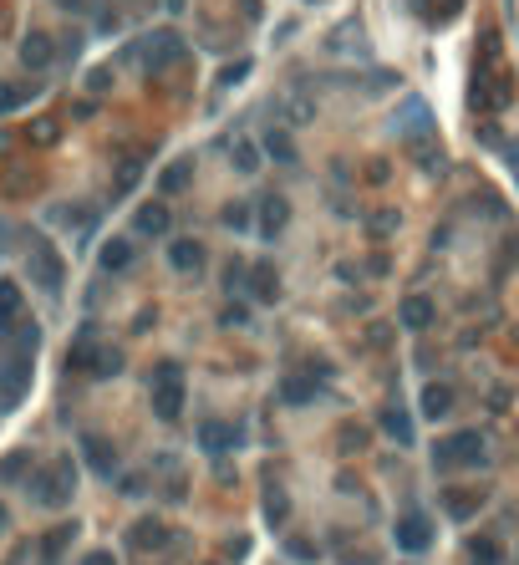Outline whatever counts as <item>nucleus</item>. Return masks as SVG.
<instances>
[{"label": "nucleus", "mask_w": 519, "mask_h": 565, "mask_svg": "<svg viewBox=\"0 0 519 565\" xmlns=\"http://www.w3.org/2000/svg\"><path fill=\"white\" fill-rule=\"evenodd\" d=\"M382 428H387L397 443H412V423H408V413L402 408H382Z\"/></svg>", "instance_id": "28"}, {"label": "nucleus", "mask_w": 519, "mask_h": 565, "mask_svg": "<svg viewBox=\"0 0 519 565\" xmlns=\"http://www.w3.org/2000/svg\"><path fill=\"white\" fill-rule=\"evenodd\" d=\"M87 87H92V92H108V87H112V72H108V66L87 72Z\"/></svg>", "instance_id": "45"}, {"label": "nucleus", "mask_w": 519, "mask_h": 565, "mask_svg": "<svg viewBox=\"0 0 519 565\" xmlns=\"http://www.w3.org/2000/svg\"><path fill=\"white\" fill-rule=\"evenodd\" d=\"M397 545L402 550H412V555H418V550H428V540H433V519L428 515H397Z\"/></svg>", "instance_id": "9"}, {"label": "nucleus", "mask_w": 519, "mask_h": 565, "mask_svg": "<svg viewBox=\"0 0 519 565\" xmlns=\"http://www.w3.org/2000/svg\"><path fill=\"white\" fill-rule=\"evenodd\" d=\"M362 443H367V428H357V423L342 428V448H346V454H351V448H362Z\"/></svg>", "instance_id": "42"}, {"label": "nucleus", "mask_w": 519, "mask_h": 565, "mask_svg": "<svg viewBox=\"0 0 519 565\" xmlns=\"http://www.w3.org/2000/svg\"><path fill=\"white\" fill-rule=\"evenodd\" d=\"M0 153H5V138H0Z\"/></svg>", "instance_id": "53"}, {"label": "nucleus", "mask_w": 519, "mask_h": 565, "mask_svg": "<svg viewBox=\"0 0 519 565\" xmlns=\"http://www.w3.org/2000/svg\"><path fill=\"white\" fill-rule=\"evenodd\" d=\"M433 316H438V306H433L428 296H408L402 306H397V321H402L408 331H428L433 326Z\"/></svg>", "instance_id": "13"}, {"label": "nucleus", "mask_w": 519, "mask_h": 565, "mask_svg": "<svg viewBox=\"0 0 519 565\" xmlns=\"http://www.w3.org/2000/svg\"><path fill=\"white\" fill-rule=\"evenodd\" d=\"M229 158H235V169H239V173H255V169H260V148H255L250 138H235Z\"/></svg>", "instance_id": "29"}, {"label": "nucleus", "mask_w": 519, "mask_h": 565, "mask_svg": "<svg viewBox=\"0 0 519 565\" xmlns=\"http://www.w3.org/2000/svg\"><path fill=\"white\" fill-rule=\"evenodd\" d=\"M26 494L47 509H62L72 494H77V464L72 458H56L51 469H31L26 474Z\"/></svg>", "instance_id": "1"}, {"label": "nucleus", "mask_w": 519, "mask_h": 565, "mask_svg": "<svg viewBox=\"0 0 519 565\" xmlns=\"http://www.w3.org/2000/svg\"><path fill=\"white\" fill-rule=\"evenodd\" d=\"M117 372H123V352H112V346H97L92 377H117Z\"/></svg>", "instance_id": "31"}, {"label": "nucleus", "mask_w": 519, "mask_h": 565, "mask_svg": "<svg viewBox=\"0 0 519 565\" xmlns=\"http://www.w3.org/2000/svg\"><path fill=\"white\" fill-rule=\"evenodd\" d=\"M62 5H72V11H77V5H87V0H62Z\"/></svg>", "instance_id": "52"}, {"label": "nucleus", "mask_w": 519, "mask_h": 565, "mask_svg": "<svg viewBox=\"0 0 519 565\" xmlns=\"http://www.w3.org/2000/svg\"><path fill=\"white\" fill-rule=\"evenodd\" d=\"M235 443H239V428L235 423H220V418L199 423V448H204V454H229Z\"/></svg>", "instance_id": "10"}, {"label": "nucleus", "mask_w": 519, "mask_h": 565, "mask_svg": "<svg viewBox=\"0 0 519 565\" xmlns=\"http://www.w3.org/2000/svg\"><path fill=\"white\" fill-rule=\"evenodd\" d=\"M51 220H56V224H82V230H87L97 214H92V204H56V209H51Z\"/></svg>", "instance_id": "27"}, {"label": "nucleus", "mask_w": 519, "mask_h": 565, "mask_svg": "<svg viewBox=\"0 0 519 565\" xmlns=\"http://www.w3.org/2000/svg\"><path fill=\"white\" fill-rule=\"evenodd\" d=\"M331 51H367V36H362V26H357V21H346L342 31L331 36Z\"/></svg>", "instance_id": "25"}, {"label": "nucleus", "mask_w": 519, "mask_h": 565, "mask_svg": "<svg viewBox=\"0 0 519 565\" xmlns=\"http://www.w3.org/2000/svg\"><path fill=\"white\" fill-rule=\"evenodd\" d=\"M454 413V387L448 382H428L423 387V418H448Z\"/></svg>", "instance_id": "17"}, {"label": "nucleus", "mask_w": 519, "mask_h": 565, "mask_svg": "<svg viewBox=\"0 0 519 565\" xmlns=\"http://www.w3.org/2000/svg\"><path fill=\"white\" fill-rule=\"evenodd\" d=\"M143 56H148V72H169V66L184 56V36L178 31H153L148 47H143Z\"/></svg>", "instance_id": "7"}, {"label": "nucleus", "mask_w": 519, "mask_h": 565, "mask_svg": "<svg viewBox=\"0 0 519 565\" xmlns=\"http://www.w3.org/2000/svg\"><path fill=\"white\" fill-rule=\"evenodd\" d=\"M26 97H31L26 87H16V82H0V117H5V112H16Z\"/></svg>", "instance_id": "36"}, {"label": "nucleus", "mask_w": 519, "mask_h": 565, "mask_svg": "<svg viewBox=\"0 0 519 565\" xmlns=\"http://www.w3.org/2000/svg\"><path fill=\"white\" fill-rule=\"evenodd\" d=\"M51 56H56V47H51V36H47V31H31L26 41H21V66L41 72V66H51Z\"/></svg>", "instance_id": "14"}, {"label": "nucleus", "mask_w": 519, "mask_h": 565, "mask_svg": "<svg viewBox=\"0 0 519 565\" xmlns=\"http://www.w3.org/2000/svg\"><path fill=\"white\" fill-rule=\"evenodd\" d=\"M169 11H184V0H169Z\"/></svg>", "instance_id": "51"}, {"label": "nucleus", "mask_w": 519, "mask_h": 565, "mask_svg": "<svg viewBox=\"0 0 519 565\" xmlns=\"http://www.w3.org/2000/svg\"><path fill=\"white\" fill-rule=\"evenodd\" d=\"M484 439H479V433H469V428H463V433H448V439H438L433 443V469H479V464H484Z\"/></svg>", "instance_id": "2"}, {"label": "nucleus", "mask_w": 519, "mask_h": 565, "mask_svg": "<svg viewBox=\"0 0 519 565\" xmlns=\"http://www.w3.org/2000/svg\"><path fill=\"white\" fill-rule=\"evenodd\" d=\"M342 565H377V555H372V550H346Z\"/></svg>", "instance_id": "46"}, {"label": "nucleus", "mask_w": 519, "mask_h": 565, "mask_svg": "<svg viewBox=\"0 0 519 565\" xmlns=\"http://www.w3.org/2000/svg\"><path fill=\"white\" fill-rule=\"evenodd\" d=\"M281 397H285V403H311V397H316V382H311V377H285Z\"/></svg>", "instance_id": "30"}, {"label": "nucleus", "mask_w": 519, "mask_h": 565, "mask_svg": "<svg viewBox=\"0 0 519 565\" xmlns=\"http://www.w3.org/2000/svg\"><path fill=\"white\" fill-rule=\"evenodd\" d=\"M397 224H402V220H397V209H377V214H372V235L387 239V235L397 230Z\"/></svg>", "instance_id": "38"}, {"label": "nucleus", "mask_w": 519, "mask_h": 565, "mask_svg": "<svg viewBox=\"0 0 519 565\" xmlns=\"http://www.w3.org/2000/svg\"><path fill=\"white\" fill-rule=\"evenodd\" d=\"M509 97H515V82H509L504 66L479 72V82H473V108H479V112H504V108H509Z\"/></svg>", "instance_id": "5"}, {"label": "nucleus", "mask_w": 519, "mask_h": 565, "mask_svg": "<svg viewBox=\"0 0 519 565\" xmlns=\"http://www.w3.org/2000/svg\"><path fill=\"white\" fill-rule=\"evenodd\" d=\"M82 458H87L97 474H112V469H117V448H112L102 433H82Z\"/></svg>", "instance_id": "11"}, {"label": "nucleus", "mask_w": 519, "mask_h": 565, "mask_svg": "<svg viewBox=\"0 0 519 565\" xmlns=\"http://www.w3.org/2000/svg\"><path fill=\"white\" fill-rule=\"evenodd\" d=\"M443 504H448V515H454V519H469L484 500H479L473 489H448V494H443Z\"/></svg>", "instance_id": "24"}, {"label": "nucleus", "mask_w": 519, "mask_h": 565, "mask_svg": "<svg viewBox=\"0 0 519 565\" xmlns=\"http://www.w3.org/2000/svg\"><path fill=\"white\" fill-rule=\"evenodd\" d=\"M82 565H117V555H112V550H87Z\"/></svg>", "instance_id": "47"}, {"label": "nucleus", "mask_w": 519, "mask_h": 565, "mask_svg": "<svg viewBox=\"0 0 519 565\" xmlns=\"http://www.w3.org/2000/svg\"><path fill=\"white\" fill-rule=\"evenodd\" d=\"M21 311H26V300H21V285H16V281H0V331L21 326Z\"/></svg>", "instance_id": "16"}, {"label": "nucleus", "mask_w": 519, "mask_h": 565, "mask_svg": "<svg viewBox=\"0 0 519 565\" xmlns=\"http://www.w3.org/2000/svg\"><path fill=\"white\" fill-rule=\"evenodd\" d=\"M469 555H473V565H499V545L494 540H473Z\"/></svg>", "instance_id": "39"}, {"label": "nucleus", "mask_w": 519, "mask_h": 565, "mask_svg": "<svg viewBox=\"0 0 519 565\" xmlns=\"http://www.w3.org/2000/svg\"><path fill=\"white\" fill-rule=\"evenodd\" d=\"M127 545L143 550V555H148V550H163V545H169V525H163V519H153V515L133 519V525H127Z\"/></svg>", "instance_id": "8"}, {"label": "nucleus", "mask_w": 519, "mask_h": 565, "mask_svg": "<svg viewBox=\"0 0 519 565\" xmlns=\"http://www.w3.org/2000/svg\"><path fill=\"white\" fill-rule=\"evenodd\" d=\"M245 555H250V540H245V535H229V540H224V561H245Z\"/></svg>", "instance_id": "41"}, {"label": "nucleus", "mask_w": 519, "mask_h": 565, "mask_svg": "<svg viewBox=\"0 0 519 565\" xmlns=\"http://www.w3.org/2000/svg\"><path fill=\"white\" fill-rule=\"evenodd\" d=\"M31 474V454H5L0 458V484H16V479H26Z\"/></svg>", "instance_id": "26"}, {"label": "nucleus", "mask_w": 519, "mask_h": 565, "mask_svg": "<svg viewBox=\"0 0 519 565\" xmlns=\"http://www.w3.org/2000/svg\"><path fill=\"white\" fill-rule=\"evenodd\" d=\"M285 220H290V204H285L281 194H270L265 204H260V235H281Z\"/></svg>", "instance_id": "19"}, {"label": "nucleus", "mask_w": 519, "mask_h": 565, "mask_svg": "<svg viewBox=\"0 0 519 565\" xmlns=\"http://www.w3.org/2000/svg\"><path fill=\"white\" fill-rule=\"evenodd\" d=\"M138 173H143V158L138 153L123 158V163H117V188H112V194H127V188L138 184Z\"/></svg>", "instance_id": "34"}, {"label": "nucleus", "mask_w": 519, "mask_h": 565, "mask_svg": "<svg viewBox=\"0 0 519 565\" xmlns=\"http://www.w3.org/2000/svg\"><path fill=\"white\" fill-rule=\"evenodd\" d=\"M26 265H31V281L41 285V291H51V296L62 291L66 265H62V255L51 250V245H47L41 235H31V239H26Z\"/></svg>", "instance_id": "4"}, {"label": "nucleus", "mask_w": 519, "mask_h": 565, "mask_svg": "<svg viewBox=\"0 0 519 565\" xmlns=\"http://www.w3.org/2000/svg\"><path fill=\"white\" fill-rule=\"evenodd\" d=\"M26 387H31V357L16 352L11 361H0V403L16 408L21 397H26Z\"/></svg>", "instance_id": "6"}, {"label": "nucleus", "mask_w": 519, "mask_h": 565, "mask_svg": "<svg viewBox=\"0 0 519 565\" xmlns=\"http://www.w3.org/2000/svg\"><path fill=\"white\" fill-rule=\"evenodd\" d=\"M250 77V62H235V66H224L220 72V92H229V87H239V82Z\"/></svg>", "instance_id": "40"}, {"label": "nucleus", "mask_w": 519, "mask_h": 565, "mask_svg": "<svg viewBox=\"0 0 519 565\" xmlns=\"http://www.w3.org/2000/svg\"><path fill=\"white\" fill-rule=\"evenodd\" d=\"M133 224H138L143 235H163V230H169V209L163 204H143L138 214H133Z\"/></svg>", "instance_id": "23"}, {"label": "nucleus", "mask_w": 519, "mask_h": 565, "mask_svg": "<svg viewBox=\"0 0 519 565\" xmlns=\"http://www.w3.org/2000/svg\"><path fill=\"white\" fill-rule=\"evenodd\" d=\"M433 127V112H428L423 97H408L402 102V112H397V133H428Z\"/></svg>", "instance_id": "15"}, {"label": "nucleus", "mask_w": 519, "mask_h": 565, "mask_svg": "<svg viewBox=\"0 0 519 565\" xmlns=\"http://www.w3.org/2000/svg\"><path fill=\"white\" fill-rule=\"evenodd\" d=\"M11 530V509H5V500H0V535Z\"/></svg>", "instance_id": "50"}, {"label": "nucleus", "mask_w": 519, "mask_h": 565, "mask_svg": "<svg viewBox=\"0 0 519 565\" xmlns=\"http://www.w3.org/2000/svg\"><path fill=\"white\" fill-rule=\"evenodd\" d=\"M189 178H194V158H173L169 169L158 173V188H163V194H184Z\"/></svg>", "instance_id": "18"}, {"label": "nucleus", "mask_w": 519, "mask_h": 565, "mask_svg": "<svg viewBox=\"0 0 519 565\" xmlns=\"http://www.w3.org/2000/svg\"><path fill=\"white\" fill-rule=\"evenodd\" d=\"M265 153L281 158V163H290V158H296V148H290V138H285L281 127H270V133H265Z\"/></svg>", "instance_id": "35"}, {"label": "nucleus", "mask_w": 519, "mask_h": 565, "mask_svg": "<svg viewBox=\"0 0 519 565\" xmlns=\"http://www.w3.org/2000/svg\"><path fill=\"white\" fill-rule=\"evenodd\" d=\"M169 265L178 270V275H199V265H204V245H199V239H173L169 245Z\"/></svg>", "instance_id": "12"}, {"label": "nucleus", "mask_w": 519, "mask_h": 565, "mask_svg": "<svg viewBox=\"0 0 519 565\" xmlns=\"http://www.w3.org/2000/svg\"><path fill=\"white\" fill-rule=\"evenodd\" d=\"M265 519L270 525H285V519H290V500H285L281 489H265Z\"/></svg>", "instance_id": "33"}, {"label": "nucleus", "mask_w": 519, "mask_h": 565, "mask_svg": "<svg viewBox=\"0 0 519 565\" xmlns=\"http://www.w3.org/2000/svg\"><path fill=\"white\" fill-rule=\"evenodd\" d=\"M72 535H77V525H62L56 535H47V555H56V550H62L66 540H72Z\"/></svg>", "instance_id": "44"}, {"label": "nucleus", "mask_w": 519, "mask_h": 565, "mask_svg": "<svg viewBox=\"0 0 519 565\" xmlns=\"http://www.w3.org/2000/svg\"><path fill=\"white\" fill-rule=\"evenodd\" d=\"M224 224H229V230H239V235H245V230H255L250 204H224Z\"/></svg>", "instance_id": "37"}, {"label": "nucleus", "mask_w": 519, "mask_h": 565, "mask_svg": "<svg viewBox=\"0 0 519 565\" xmlns=\"http://www.w3.org/2000/svg\"><path fill=\"white\" fill-rule=\"evenodd\" d=\"M250 296L255 300H275L281 296V281H275V270L270 265H250Z\"/></svg>", "instance_id": "20"}, {"label": "nucleus", "mask_w": 519, "mask_h": 565, "mask_svg": "<svg viewBox=\"0 0 519 565\" xmlns=\"http://www.w3.org/2000/svg\"><path fill=\"white\" fill-rule=\"evenodd\" d=\"M97 260H102V270H127L133 265V239H108Z\"/></svg>", "instance_id": "22"}, {"label": "nucleus", "mask_w": 519, "mask_h": 565, "mask_svg": "<svg viewBox=\"0 0 519 565\" xmlns=\"http://www.w3.org/2000/svg\"><path fill=\"white\" fill-rule=\"evenodd\" d=\"M97 31H117V11H102V16H97Z\"/></svg>", "instance_id": "48"}, {"label": "nucleus", "mask_w": 519, "mask_h": 565, "mask_svg": "<svg viewBox=\"0 0 519 565\" xmlns=\"http://www.w3.org/2000/svg\"><path fill=\"white\" fill-rule=\"evenodd\" d=\"M153 418L158 423H178L184 418V377L173 361H163L153 377Z\"/></svg>", "instance_id": "3"}, {"label": "nucleus", "mask_w": 519, "mask_h": 565, "mask_svg": "<svg viewBox=\"0 0 519 565\" xmlns=\"http://www.w3.org/2000/svg\"><path fill=\"white\" fill-rule=\"evenodd\" d=\"M316 117V108L306 102V97H290V123H311Z\"/></svg>", "instance_id": "43"}, {"label": "nucleus", "mask_w": 519, "mask_h": 565, "mask_svg": "<svg viewBox=\"0 0 519 565\" xmlns=\"http://www.w3.org/2000/svg\"><path fill=\"white\" fill-rule=\"evenodd\" d=\"M26 138L47 148V143H56V138H62V123H56V117H36V123L26 127Z\"/></svg>", "instance_id": "32"}, {"label": "nucleus", "mask_w": 519, "mask_h": 565, "mask_svg": "<svg viewBox=\"0 0 519 565\" xmlns=\"http://www.w3.org/2000/svg\"><path fill=\"white\" fill-rule=\"evenodd\" d=\"M92 361H97V342H92V331H82L77 346H72V357H66V367H72V372H87V377H92Z\"/></svg>", "instance_id": "21"}, {"label": "nucleus", "mask_w": 519, "mask_h": 565, "mask_svg": "<svg viewBox=\"0 0 519 565\" xmlns=\"http://www.w3.org/2000/svg\"><path fill=\"white\" fill-rule=\"evenodd\" d=\"M239 5H245V16H250V21H260V16H265V11H260V0H239Z\"/></svg>", "instance_id": "49"}]
</instances>
